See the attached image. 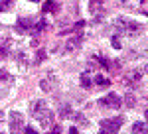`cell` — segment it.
<instances>
[{
  "mask_svg": "<svg viewBox=\"0 0 148 134\" xmlns=\"http://www.w3.org/2000/svg\"><path fill=\"white\" fill-rule=\"evenodd\" d=\"M116 32L119 34H126V36H130V38H136L138 34L142 32V26L134 20H128V18H116Z\"/></svg>",
  "mask_w": 148,
  "mask_h": 134,
  "instance_id": "1",
  "label": "cell"
},
{
  "mask_svg": "<svg viewBox=\"0 0 148 134\" xmlns=\"http://www.w3.org/2000/svg\"><path fill=\"white\" fill-rule=\"evenodd\" d=\"M123 122H125V118H123V116L105 118V120H101V128H103V130H101L99 134H116L119 130H121Z\"/></svg>",
  "mask_w": 148,
  "mask_h": 134,
  "instance_id": "2",
  "label": "cell"
},
{
  "mask_svg": "<svg viewBox=\"0 0 148 134\" xmlns=\"http://www.w3.org/2000/svg\"><path fill=\"white\" fill-rule=\"evenodd\" d=\"M34 116L40 120V124H42L44 128H51V126H53V118H56V114L49 111V109H42V111L36 112Z\"/></svg>",
  "mask_w": 148,
  "mask_h": 134,
  "instance_id": "3",
  "label": "cell"
},
{
  "mask_svg": "<svg viewBox=\"0 0 148 134\" xmlns=\"http://www.w3.org/2000/svg\"><path fill=\"white\" fill-rule=\"evenodd\" d=\"M24 126V114L22 112H12L10 114V134H20Z\"/></svg>",
  "mask_w": 148,
  "mask_h": 134,
  "instance_id": "4",
  "label": "cell"
},
{
  "mask_svg": "<svg viewBox=\"0 0 148 134\" xmlns=\"http://www.w3.org/2000/svg\"><path fill=\"white\" fill-rule=\"evenodd\" d=\"M121 103H123V100H121V97H119L116 93H109L107 97H103V99H101V105H103V107H109V109H119Z\"/></svg>",
  "mask_w": 148,
  "mask_h": 134,
  "instance_id": "5",
  "label": "cell"
},
{
  "mask_svg": "<svg viewBox=\"0 0 148 134\" xmlns=\"http://www.w3.org/2000/svg\"><path fill=\"white\" fill-rule=\"evenodd\" d=\"M89 10H91V14H95V22H101L103 20V2L101 0H91Z\"/></svg>",
  "mask_w": 148,
  "mask_h": 134,
  "instance_id": "6",
  "label": "cell"
},
{
  "mask_svg": "<svg viewBox=\"0 0 148 134\" xmlns=\"http://www.w3.org/2000/svg\"><path fill=\"white\" fill-rule=\"evenodd\" d=\"M81 40H83V36H81V34H75L67 44H65V49H67V51H75V49H79Z\"/></svg>",
  "mask_w": 148,
  "mask_h": 134,
  "instance_id": "7",
  "label": "cell"
},
{
  "mask_svg": "<svg viewBox=\"0 0 148 134\" xmlns=\"http://www.w3.org/2000/svg\"><path fill=\"white\" fill-rule=\"evenodd\" d=\"M53 75H51V73H49V77L47 79H42V81H40V87H42V91H46V93H49V91L53 89Z\"/></svg>",
  "mask_w": 148,
  "mask_h": 134,
  "instance_id": "8",
  "label": "cell"
},
{
  "mask_svg": "<svg viewBox=\"0 0 148 134\" xmlns=\"http://www.w3.org/2000/svg\"><path fill=\"white\" fill-rule=\"evenodd\" d=\"M57 112H59V116H61V118H71V114H73V111H71V107H69V105H59Z\"/></svg>",
  "mask_w": 148,
  "mask_h": 134,
  "instance_id": "9",
  "label": "cell"
},
{
  "mask_svg": "<svg viewBox=\"0 0 148 134\" xmlns=\"http://www.w3.org/2000/svg\"><path fill=\"white\" fill-rule=\"evenodd\" d=\"M132 132H134V134H148V124L134 122V124H132Z\"/></svg>",
  "mask_w": 148,
  "mask_h": 134,
  "instance_id": "10",
  "label": "cell"
},
{
  "mask_svg": "<svg viewBox=\"0 0 148 134\" xmlns=\"http://www.w3.org/2000/svg\"><path fill=\"white\" fill-rule=\"evenodd\" d=\"M18 26H20V30H30V28H34V20L32 18H20Z\"/></svg>",
  "mask_w": 148,
  "mask_h": 134,
  "instance_id": "11",
  "label": "cell"
},
{
  "mask_svg": "<svg viewBox=\"0 0 148 134\" xmlns=\"http://www.w3.org/2000/svg\"><path fill=\"white\" fill-rule=\"evenodd\" d=\"M42 109H46V103H44V100H34V103H32V107H30V111H32V116H34L38 111H42Z\"/></svg>",
  "mask_w": 148,
  "mask_h": 134,
  "instance_id": "12",
  "label": "cell"
},
{
  "mask_svg": "<svg viewBox=\"0 0 148 134\" xmlns=\"http://www.w3.org/2000/svg\"><path fill=\"white\" fill-rule=\"evenodd\" d=\"M93 81H95V85H99V87H105V85H111V81L105 77V75H95L93 77Z\"/></svg>",
  "mask_w": 148,
  "mask_h": 134,
  "instance_id": "13",
  "label": "cell"
},
{
  "mask_svg": "<svg viewBox=\"0 0 148 134\" xmlns=\"http://www.w3.org/2000/svg\"><path fill=\"white\" fill-rule=\"evenodd\" d=\"M0 81H2V83H12V81H14V77H12L6 69H2V67H0Z\"/></svg>",
  "mask_w": 148,
  "mask_h": 134,
  "instance_id": "14",
  "label": "cell"
},
{
  "mask_svg": "<svg viewBox=\"0 0 148 134\" xmlns=\"http://www.w3.org/2000/svg\"><path fill=\"white\" fill-rule=\"evenodd\" d=\"M125 105L128 107V109H132V107L136 105V99H134L132 93H126V95H125Z\"/></svg>",
  "mask_w": 148,
  "mask_h": 134,
  "instance_id": "15",
  "label": "cell"
},
{
  "mask_svg": "<svg viewBox=\"0 0 148 134\" xmlns=\"http://www.w3.org/2000/svg\"><path fill=\"white\" fill-rule=\"evenodd\" d=\"M81 87H83V89H89V87H91V75H89V73H83V75H81Z\"/></svg>",
  "mask_w": 148,
  "mask_h": 134,
  "instance_id": "16",
  "label": "cell"
},
{
  "mask_svg": "<svg viewBox=\"0 0 148 134\" xmlns=\"http://www.w3.org/2000/svg\"><path fill=\"white\" fill-rule=\"evenodd\" d=\"M42 30H46V22L42 20V22H36L34 28H32V32H34V36H38V34L42 32Z\"/></svg>",
  "mask_w": 148,
  "mask_h": 134,
  "instance_id": "17",
  "label": "cell"
},
{
  "mask_svg": "<svg viewBox=\"0 0 148 134\" xmlns=\"http://www.w3.org/2000/svg\"><path fill=\"white\" fill-rule=\"evenodd\" d=\"M51 10H57L56 0H46V4H44V12H51Z\"/></svg>",
  "mask_w": 148,
  "mask_h": 134,
  "instance_id": "18",
  "label": "cell"
},
{
  "mask_svg": "<svg viewBox=\"0 0 148 134\" xmlns=\"http://www.w3.org/2000/svg\"><path fill=\"white\" fill-rule=\"evenodd\" d=\"M44 59H46V53H44V49H40V51L36 53V59H34V63H36V65H40V63H42Z\"/></svg>",
  "mask_w": 148,
  "mask_h": 134,
  "instance_id": "19",
  "label": "cell"
},
{
  "mask_svg": "<svg viewBox=\"0 0 148 134\" xmlns=\"http://www.w3.org/2000/svg\"><path fill=\"white\" fill-rule=\"evenodd\" d=\"M111 44H113V47H114V49H121V47H123V44H121V40H119V36H113Z\"/></svg>",
  "mask_w": 148,
  "mask_h": 134,
  "instance_id": "20",
  "label": "cell"
},
{
  "mask_svg": "<svg viewBox=\"0 0 148 134\" xmlns=\"http://www.w3.org/2000/svg\"><path fill=\"white\" fill-rule=\"evenodd\" d=\"M10 2H12V0H0V12L8 10V8H10Z\"/></svg>",
  "mask_w": 148,
  "mask_h": 134,
  "instance_id": "21",
  "label": "cell"
},
{
  "mask_svg": "<svg viewBox=\"0 0 148 134\" xmlns=\"http://www.w3.org/2000/svg\"><path fill=\"white\" fill-rule=\"evenodd\" d=\"M73 116V120H77V122H85V116L81 114V112H75V114H71Z\"/></svg>",
  "mask_w": 148,
  "mask_h": 134,
  "instance_id": "22",
  "label": "cell"
},
{
  "mask_svg": "<svg viewBox=\"0 0 148 134\" xmlns=\"http://www.w3.org/2000/svg\"><path fill=\"white\" fill-rule=\"evenodd\" d=\"M51 132H53V134H61V132H63V128H61V126H51Z\"/></svg>",
  "mask_w": 148,
  "mask_h": 134,
  "instance_id": "23",
  "label": "cell"
},
{
  "mask_svg": "<svg viewBox=\"0 0 148 134\" xmlns=\"http://www.w3.org/2000/svg\"><path fill=\"white\" fill-rule=\"evenodd\" d=\"M24 134H38V132H36L32 126H26V128H24Z\"/></svg>",
  "mask_w": 148,
  "mask_h": 134,
  "instance_id": "24",
  "label": "cell"
},
{
  "mask_svg": "<svg viewBox=\"0 0 148 134\" xmlns=\"http://www.w3.org/2000/svg\"><path fill=\"white\" fill-rule=\"evenodd\" d=\"M69 134H79V130H77V126H73V128L69 130Z\"/></svg>",
  "mask_w": 148,
  "mask_h": 134,
  "instance_id": "25",
  "label": "cell"
},
{
  "mask_svg": "<svg viewBox=\"0 0 148 134\" xmlns=\"http://www.w3.org/2000/svg\"><path fill=\"white\" fill-rule=\"evenodd\" d=\"M6 93H8L6 89H0V99H2V97H6Z\"/></svg>",
  "mask_w": 148,
  "mask_h": 134,
  "instance_id": "26",
  "label": "cell"
},
{
  "mask_svg": "<svg viewBox=\"0 0 148 134\" xmlns=\"http://www.w3.org/2000/svg\"><path fill=\"white\" fill-rule=\"evenodd\" d=\"M144 116H146V122H148V111H146V112H144Z\"/></svg>",
  "mask_w": 148,
  "mask_h": 134,
  "instance_id": "27",
  "label": "cell"
},
{
  "mask_svg": "<svg viewBox=\"0 0 148 134\" xmlns=\"http://www.w3.org/2000/svg\"><path fill=\"white\" fill-rule=\"evenodd\" d=\"M144 71H146V73H148V65H146V67H144Z\"/></svg>",
  "mask_w": 148,
  "mask_h": 134,
  "instance_id": "28",
  "label": "cell"
},
{
  "mask_svg": "<svg viewBox=\"0 0 148 134\" xmlns=\"http://www.w3.org/2000/svg\"><path fill=\"white\" fill-rule=\"evenodd\" d=\"M32 2H38V0H32Z\"/></svg>",
  "mask_w": 148,
  "mask_h": 134,
  "instance_id": "29",
  "label": "cell"
},
{
  "mask_svg": "<svg viewBox=\"0 0 148 134\" xmlns=\"http://www.w3.org/2000/svg\"><path fill=\"white\" fill-rule=\"evenodd\" d=\"M47 134H53V132H47Z\"/></svg>",
  "mask_w": 148,
  "mask_h": 134,
  "instance_id": "30",
  "label": "cell"
}]
</instances>
